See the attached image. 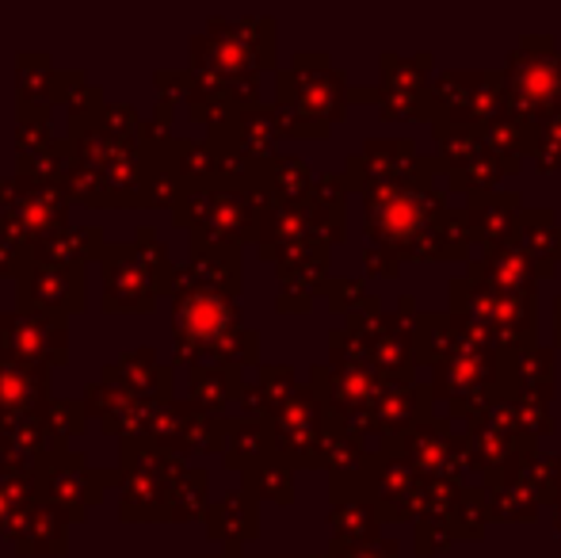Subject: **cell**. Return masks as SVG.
Returning a JSON list of instances; mask_svg holds the SVG:
<instances>
[{
    "instance_id": "obj_10",
    "label": "cell",
    "mask_w": 561,
    "mask_h": 558,
    "mask_svg": "<svg viewBox=\"0 0 561 558\" xmlns=\"http://www.w3.org/2000/svg\"><path fill=\"white\" fill-rule=\"evenodd\" d=\"M61 89H66V73H58L46 54H20V104H61Z\"/></svg>"
},
{
    "instance_id": "obj_4",
    "label": "cell",
    "mask_w": 561,
    "mask_h": 558,
    "mask_svg": "<svg viewBox=\"0 0 561 558\" xmlns=\"http://www.w3.org/2000/svg\"><path fill=\"white\" fill-rule=\"evenodd\" d=\"M69 356L66 318L43 310H8L0 314V360L31 367H58Z\"/></svg>"
},
{
    "instance_id": "obj_6",
    "label": "cell",
    "mask_w": 561,
    "mask_h": 558,
    "mask_svg": "<svg viewBox=\"0 0 561 558\" xmlns=\"http://www.w3.org/2000/svg\"><path fill=\"white\" fill-rule=\"evenodd\" d=\"M104 230L100 226H54L43 238L31 241V264H61V269H84L89 261L104 257Z\"/></svg>"
},
{
    "instance_id": "obj_8",
    "label": "cell",
    "mask_w": 561,
    "mask_h": 558,
    "mask_svg": "<svg viewBox=\"0 0 561 558\" xmlns=\"http://www.w3.org/2000/svg\"><path fill=\"white\" fill-rule=\"evenodd\" d=\"M66 532H69V516L61 513L58 505H50V501H38V505L8 532V539H12V547L20 555H66V547H69Z\"/></svg>"
},
{
    "instance_id": "obj_2",
    "label": "cell",
    "mask_w": 561,
    "mask_h": 558,
    "mask_svg": "<svg viewBox=\"0 0 561 558\" xmlns=\"http://www.w3.org/2000/svg\"><path fill=\"white\" fill-rule=\"evenodd\" d=\"M180 467H172V452L146 436L123 440V467H118V486H123V516L134 521H161L169 516L172 493H176Z\"/></svg>"
},
{
    "instance_id": "obj_9",
    "label": "cell",
    "mask_w": 561,
    "mask_h": 558,
    "mask_svg": "<svg viewBox=\"0 0 561 558\" xmlns=\"http://www.w3.org/2000/svg\"><path fill=\"white\" fill-rule=\"evenodd\" d=\"M104 375L115 383H123V387H130L134 395L153 398V402H164V395H169V372L161 367V360H157L153 349L126 352V356H118Z\"/></svg>"
},
{
    "instance_id": "obj_7",
    "label": "cell",
    "mask_w": 561,
    "mask_h": 558,
    "mask_svg": "<svg viewBox=\"0 0 561 558\" xmlns=\"http://www.w3.org/2000/svg\"><path fill=\"white\" fill-rule=\"evenodd\" d=\"M46 406H50L46 367L0 360V418H27V413H43Z\"/></svg>"
},
{
    "instance_id": "obj_3",
    "label": "cell",
    "mask_w": 561,
    "mask_h": 558,
    "mask_svg": "<svg viewBox=\"0 0 561 558\" xmlns=\"http://www.w3.org/2000/svg\"><path fill=\"white\" fill-rule=\"evenodd\" d=\"M35 478H38V490H43V501L58 505L69 521H84V513L104 498L107 486L118 482L115 470H96L73 447L46 452L43 463L35 467Z\"/></svg>"
},
{
    "instance_id": "obj_1",
    "label": "cell",
    "mask_w": 561,
    "mask_h": 558,
    "mask_svg": "<svg viewBox=\"0 0 561 558\" xmlns=\"http://www.w3.org/2000/svg\"><path fill=\"white\" fill-rule=\"evenodd\" d=\"M104 261V310L107 314H141L153 310L164 280H169V261L149 226L138 230L134 246H107Z\"/></svg>"
},
{
    "instance_id": "obj_5",
    "label": "cell",
    "mask_w": 561,
    "mask_h": 558,
    "mask_svg": "<svg viewBox=\"0 0 561 558\" xmlns=\"http://www.w3.org/2000/svg\"><path fill=\"white\" fill-rule=\"evenodd\" d=\"M20 310H43L58 318L84 310V269L27 264L20 276Z\"/></svg>"
},
{
    "instance_id": "obj_11",
    "label": "cell",
    "mask_w": 561,
    "mask_h": 558,
    "mask_svg": "<svg viewBox=\"0 0 561 558\" xmlns=\"http://www.w3.org/2000/svg\"><path fill=\"white\" fill-rule=\"evenodd\" d=\"M43 501V490H38L35 470H23V475H0V536L15 528L31 509Z\"/></svg>"
}]
</instances>
